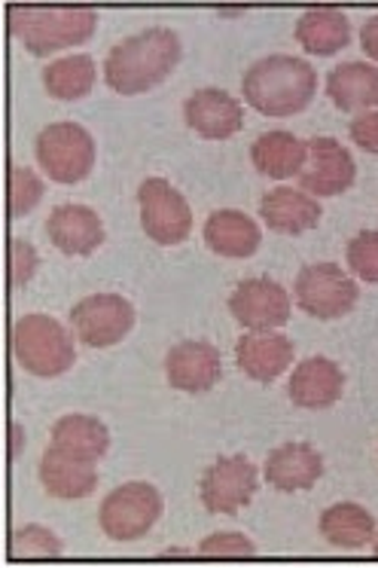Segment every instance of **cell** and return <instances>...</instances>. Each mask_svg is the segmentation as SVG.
I'll use <instances>...</instances> for the list:
<instances>
[{
    "mask_svg": "<svg viewBox=\"0 0 378 568\" xmlns=\"http://www.w3.org/2000/svg\"><path fill=\"white\" fill-rule=\"evenodd\" d=\"M12 355L24 371L40 379H52L73 367V336L64 324L49 315H24L12 327Z\"/></svg>",
    "mask_w": 378,
    "mask_h": 568,
    "instance_id": "277c9868",
    "label": "cell"
},
{
    "mask_svg": "<svg viewBox=\"0 0 378 568\" xmlns=\"http://www.w3.org/2000/svg\"><path fill=\"white\" fill-rule=\"evenodd\" d=\"M162 517V495L150 483H122L101 501L98 526L110 541H137Z\"/></svg>",
    "mask_w": 378,
    "mask_h": 568,
    "instance_id": "8992f818",
    "label": "cell"
},
{
    "mask_svg": "<svg viewBox=\"0 0 378 568\" xmlns=\"http://www.w3.org/2000/svg\"><path fill=\"white\" fill-rule=\"evenodd\" d=\"M247 104L263 116H296L317 92V71L296 55H266L242 77Z\"/></svg>",
    "mask_w": 378,
    "mask_h": 568,
    "instance_id": "7a4b0ae2",
    "label": "cell"
},
{
    "mask_svg": "<svg viewBox=\"0 0 378 568\" xmlns=\"http://www.w3.org/2000/svg\"><path fill=\"white\" fill-rule=\"evenodd\" d=\"M259 242H263V233H259L254 217H247L244 211H214L205 221V245L214 254H219V257H251L256 247H259Z\"/></svg>",
    "mask_w": 378,
    "mask_h": 568,
    "instance_id": "44dd1931",
    "label": "cell"
},
{
    "mask_svg": "<svg viewBox=\"0 0 378 568\" xmlns=\"http://www.w3.org/2000/svg\"><path fill=\"white\" fill-rule=\"evenodd\" d=\"M52 446L68 449L73 456L89 458V462H101L110 449V432L108 425L95 416L71 413V416H61L52 425Z\"/></svg>",
    "mask_w": 378,
    "mask_h": 568,
    "instance_id": "484cf974",
    "label": "cell"
},
{
    "mask_svg": "<svg viewBox=\"0 0 378 568\" xmlns=\"http://www.w3.org/2000/svg\"><path fill=\"white\" fill-rule=\"evenodd\" d=\"M10 550L16 559H55V556L64 554V544L52 529L47 526H37V523H28L22 529L12 531Z\"/></svg>",
    "mask_w": 378,
    "mask_h": 568,
    "instance_id": "83f0119b",
    "label": "cell"
},
{
    "mask_svg": "<svg viewBox=\"0 0 378 568\" xmlns=\"http://www.w3.org/2000/svg\"><path fill=\"white\" fill-rule=\"evenodd\" d=\"M320 202L296 186H275L259 202V217L268 230L284 235H303L320 223Z\"/></svg>",
    "mask_w": 378,
    "mask_h": 568,
    "instance_id": "ac0fdd59",
    "label": "cell"
},
{
    "mask_svg": "<svg viewBox=\"0 0 378 568\" xmlns=\"http://www.w3.org/2000/svg\"><path fill=\"white\" fill-rule=\"evenodd\" d=\"M320 535L327 538L333 547L341 550H360L366 544L376 541V517L366 507L354 505V501H341V505L327 507L320 514Z\"/></svg>",
    "mask_w": 378,
    "mask_h": 568,
    "instance_id": "d4e9b609",
    "label": "cell"
},
{
    "mask_svg": "<svg viewBox=\"0 0 378 568\" xmlns=\"http://www.w3.org/2000/svg\"><path fill=\"white\" fill-rule=\"evenodd\" d=\"M37 247L31 242H24V239H12L10 242V272H12V284L16 287H22L34 278L37 272Z\"/></svg>",
    "mask_w": 378,
    "mask_h": 568,
    "instance_id": "1f68e13d",
    "label": "cell"
},
{
    "mask_svg": "<svg viewBox=\"0 0 378 568\" xmlns=\"http://www.w3.org/2000/svg\"><path fill=\"white\" fill-rule=\"evenodd\" d=\"M181 62V38L171 28H146L116 43L104 62V80L120 95H141L156 89Z\"/></svg>",
    "mask_w": 378,
    "mask_h": 568,
    "instance_id": "6da1fadb",
    "label": "cell"
},
{
    "mask_svg": "<svg viewBox=\"0 0 378 568\" xmlns=\"http://www.w3.org/2000/svg\"><path fill=\"white\" fill-rule=\"evenodd\" d=\"M293 294H296V306L305 315L320 318V322H333V318L348 315L357 297H360L357 284L336 263H311V266H305L296 275Z\"/></svg>",
    "mask_w": 378,
    "mask_h": 568,
    "instance_id": "52a82bcc",
    "label": "cell"
},
{
    "mask_svg": "<svg viewBox=\"0 0 378 568\" xmlns=\"http://www.w3.org/2000/svg\"><path fill=\"white\" fill-rule=\"evenodd\" d=\"M47 235L68 257H89L104 242V223L89 205H59L49 214Z\"/></svg>",
    "mask_w": 378,
    "mask_h": 568,
    "instance_id": "2e32d148",
    "label": "cell"
},
{
    "mask_svg": "<svg viewBox=\"0 0 378 568\" xmlns=\"http://www.w3.org/2000/svg\"><path fill=\"white\" fill-rule=\"evenodd\" d=\"M256 486H259V470L247 456H223L202 474L198 495L202 505L211 514H238L244 505H251Z\"/></svg>",
    "mask_w": 378,
    "mask_h": 568,
    "instance_id": "30bf717a",
    "label": "cell"
},
{
    "mask_svg": "<svg viewBox=\"0 0 378 568\" xmlns=\"http://www.w3.org/2000/svg\"><path fill=\"white\" fill-rule=\"evenodd\" d=\"M263 474L278 493H305L320 480L324 456L311 444H284L268 453Z\"/></svg>",
    "mask_w": 378,
    "mask_h": 568,
    "instance_id": "ffe728a7",
    "label": "cell"
},
{
    "mask_svg": "<svg viewBox=\"0 0 378 568\" xmlns=\"http://www.w3.org/2000/svg\"><path fill=\"white\" fill-rule=\"evenodd\" d=\"M12 456H19L22 453V428L19 425H12Z\"/></svg>",
    "mask_w": 378,
    "mask_h": 568,
    "instance_id": "e575fe53",
    "label": "cell"
},
{
    "mask_svg": "<svg viewBox=\"0 0 378 568\" xmlns=\"http://www.w3.org/2000/svg\"><path fill=\"white\" fill-rule=\"evenodd\" d=\"M372 547H376V556H378V535H376V541H372Z\"/></svg>",
    "mask_w": 378,
    "mask_h": 568,
    "instance_id": "d590c367",
    "label": "cell"
},
{
    "mask_svg": "<svg viewBox=\"0 0 378 568\" xmlns=\"http://www.w3.org/2000/svg\"><path fill=\"white\" fill-rule=\"evenodd\" d=\"M43 181L37 178L34 169L28 165H12L10 169V214L12 217H24L40 205L43 199Z\"/></svg>",
    "mask_w": 378,
    "mask_h": 568,
    "instance_id": "f1b7e54d",
    "label": "cell"
},
{
    "mask_svg": "<svg viewBox=\"0 0 378 568\" xmlns=\"http://www.w3.org/2000/svg\"><path fill=\"white\" fill-rule=\"evenodd\" d=\"M293 34L311 55H336L351 43V22L336 7H315L299 16Z\"/></svg>",
    "mask_w": 378,
    "mask_h": 568,
    "instance_id": "603a6c76",
    "label": "cell"
},
{
    "mask_svg": "<svg viewBox=\"0 0 378 568\" xmlns=\"http://www.w3.org/2000/svg\"><path fill=\"white\" fill-rule=\"evenodd\" d=\"M165 376L171 388L186 395H202L219 383L223 361L217 348L205 339H183L165 355Z\"/></svg>",
    "mask_w": 378,
    "mask_h": 568,
    "instance_id": "5bb4252c",
    "label": "cell"
},
{
    "mask_svg": "<svg viewBox=\"0 0 378 568\" xmlns=\"http://www.w3.org/2000/svg\"><path fill=\"white\" fill-rule=\"evenodd\" d=\"M348 135H351L354 144L360 150H366V153H378V111L357 113L351 120Z\"/></svg>",
    "mask_w": 378,
    "mask_h": 568,
    "instance_id": "d6a6232c",
    "label": "cell"
},
{
    "mask_svg": "<svg viewBox=\"0 0 378 568\" xmlns=\"http://www.w3.org/2000/svg\"><path fill=\"white\" fill-rule=\"evenodd\" d=\"M137 205H141V226L156 245H181L193 233L190 202L165 178H146L137 186Z\"/></svg>",
    "mask_w": 378,
    "mask_h": 568,
    "instance_id": "ba28073f",
    "label": "cell"
},
{
    "mask_svg": "<svg viewBox=\"0 0 378 568\" xmlns=\"http://www.w3.org/2000/svg\"><path fill=\"white\" fill-rule=\"evenodd\" d=\"M360 47L369 59H376L378 62V16H372L369 22H364L360 28Z\"/></svg>",
    "mask_w": 378,
    "mask_h": 568,
    "instance_id": "836d02e7",
    "label": "cell"
},
{
    "mask_svg": "<svg viewBox=\"0 0 378 568\" xmlns=\"http://www.w3.org/2000/svg\"><path fill=\"white\" fill-rule=\"evenodd\" d=\"M345 392V373L336 361L329 358H305L296 364V371L287 385V395L296 407L303 409H327Z\"/></svg>",
    "mask_w": 378,
    "mask_h": 568,
    "instance_id": "e0dca14e",
    "label": "cell"
},
{
    "mask_svg": "<svg viewBox=\"0 0 378 568\" xmlns=\"http://www.w3.org/2000/svg\"><path fill=\"white\" fill-rule=\"evenodd\" d=\"M98 13L92 7H10L12 38L22 40L31 55H52L92 40Z\"/></svg>",
    "mask_w": 378,
    "mask_h": 568,
    "instance_id": "3957f363",
    "label": "cell"
},
{
    "mask_svg": "<svg viewBox=\"0 0 378 568\" xmlns=\"http://www.w3.org/2000/svg\"><path fill=\"white\" fill-rule=\"evenodd\" d=\"M183 120L198 138L226 141L242 132L244 111L235 95L217 87H205L195 89L193 95L183 101Z\"/></svg>",
    "mask_w": 378,
    "mask_h": 568,
    "instance_id": "4fadbf2b",
    "label": "cell"
},
{
    "mask_svg": "<svg viewBox=\"0 0 378 568\" xmlns=\"http://www.w3.org/2000/svg\"><path fill=\"white\" fill-rule=\"evenodd\" d=\"M327 95L345 113L378 108V64H336L327 74Z\"/></svg>",
    "mask_w": 378,
    "mask_h": 568,
    "instance_id": "7402d4cb",
    "label": "cell"
},
{
    "mask_svg": "<svg viewBox=\"0 0 378 568\" xmlns=\"http://www.w3.org/2000/svg\"><path fill=\"white\" fill-rule=\"evenodd\" d=\"M305 144H308V156H305L303 172H299V186L305 193L329 199L351 190L357 165H354V156L345 144L327 135L308 138Z\"/></svg>",
    "mask_w": 378,
    "mask_h": 568,
    "instance_id": "8fae6325",
    "label": "cell"
},
{
    "mask_svg": "<svg viewBox=\"0 0 378 568\" xmlns=\"http://www.w3.org/2000/svg\"><path fill=\"white\" fill-rule=\"evenodd\" d=\"M348 266L357 278L369 284H378V233L376 230H364L348 242Z\"/></svg>",
    "mask_w": 378,
    "mask_h": 568,
    "instance_id": "f546056e",
    "label": "cell"
},
{
    "mask_svg": "<svg viewBox=\"0 0 378 568\" xmlns=\"http://www.w3.org/2000/svg\"><path fill=\"white\" fill-rule=\"evenodd\" d=\"M37 162L55 184H80L95 165V141L80 123L47 125L34 144Z\"/></svg>",
    "mask_w": 378,
    "mask_h": 568,
    "instance_id": "5b68a950",
    "label": "cell"
},
{
    "mask_svg": "<svg viewBox=\"0 0 378 568\" xmlns=\"http://www.w3.org/2000/svg\"><path fill=\"white\" fill-rule=\"evenodd\" d=\"M229 312L247 331H275L290 322V294L272 278H247L232 291Z\"/></svg>",
    "mask_w": 378,
    "mask_h": 568,
    "instance_id": "7c38bea8",
    "label": "cell"
},
{
    "mask_svg": "<svg viewBox=\"0 0 378 568\" xmlns=\"http://www.w3.org/2000/svg\"><path fill=\"white\" fill-rule=\"evenodd\" d=\"M235 364L256 383H272L293 364V343L284 334L251 331L235 343Z\"/></svg>",
    "mask_w": 378,
    "mask_h": 568,
    "instance_id": "d6986e66",
    "label": "cell"
},
{
    "mask_svg": "<svg viewBox=\"0 0 378 568\" xmlns=\"http://www.w3.org/2000/svg\"><path fill=\"white\" fill-rule=\"evenodd\" d=\"M95 62L92 55H68V59H59L43 68V87L52 99L59 101H80L85 99L92 87H95Z\"/></svg>",
    "mask_w": 378,
    "mask_h": 568,
    "instance_id": "4316f807",
    "label": "cell"
},
{
    "mask_svg": "<svg viewBox=\"0 0 378 568\" xmlns=\"http://www.w3.org/2000/svg\"><path fill=\"white\" fill-rule=\"evenodd\" d=\"M305 156H308V144L290 135V132H284V129L263 132L251 148V160H254L256 172L275 178V181H287L293 174L303 172Z\"/></svg>",
    "mask_w": 378,
    "mask_h": 568,
    "instance_id": "cb8c5ba5",
    "label": "cell"
},
{
    "mask_svg": "<svg viewBox=\"0 0 378 568\" xmlns=\"http://www.w3.org/2000/svg\"><path fill=\"white\" fill-rule=\"evenodd\" d=\"M40 483L52 498H61V501L89 498L98 486L95 462L49 444L43 458H40Z\"/></svg>",
    "mask_w": 378,
    "mask_h": 568,
    "instance_id": "9a60e30c",
    "label": "cell"
},
{
    "mask_svg": "<svg viewBox=\"0 0 378 568\" xmlns=\"http://www.w3.org/2000/svg\"><path fill=\"white\" fill-rule=\"evenodd\" d=\"M71 324L83 346H116L134 327V306L120 294H92L73 306Z\"/></svg>",
    "mask_w": 378,
    "mask_h": 568,
    "instance_id": "9c48e42d",
    "label": "cell"
},
{
    "mask_svg": "<svg viewBox=\"0 0 378 568\" xmlns=\"http://www.w3.org/2000/svg\"><path fill=\"white\" fill-rule=\"evenodd\" d=\"M198 554L238 559V556H254L256 544L251 538H244L242 531H217V535H207L205 541L198 544Z\"/></svg>",
    "mask_w": 378,
    "mask_h": 568,
    "instance_id": "4dcf8cb0",
    "label": "cell"
}]
</instances>
